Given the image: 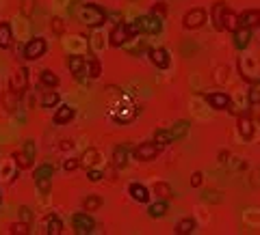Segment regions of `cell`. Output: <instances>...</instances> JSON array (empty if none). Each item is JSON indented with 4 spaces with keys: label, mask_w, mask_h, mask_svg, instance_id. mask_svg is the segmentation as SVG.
Returning a JSON list of instances; mask_svg holds the SVG:
<instances>
[{
    "label": "cell",
    "mask_w": 260,
    "mask_h": 235,
    "mask_svg": "<svg viewBox=\"0 0 260 235\" xmlns=\"http://www.w3.org/2000/svg\"><path fill=\"white\" fill-rule=\"evenodd\" d=\"M78 166H80V160H76V157H69V160L63 162V168H65L67 173H74Z\"/></svg>",
    "instance_id": "b9f144b4"
},
{
    "label": "cell",
    "mask_w": 260,
    "mask_h": 235,
    "mask_svg": "<svg viewBox=\"0 0 260 235\" xmlns=\"http://www.w3.org/2000/svg\"><path fill=\"white\" fill-rule=\"evenodd\" d=\"M35 4H37V0H22V7H20L22 15H24V18H31V15L35 13Z\"/></svg>",
    "instance_id": "d590c367"
},
{
    "label": "cell",
    "mask_w": 260,
    "mask_h": 235,
    "mask_svg": "<svg viewBox=\"0 0 260 235\" xmlns=\"http://www.w3.org/2000/svg\"><path fill=\"white\" fill-rule=\"evenodd\" d=\"M46 229H48V235H59L63 231V225H61V220H59V216H48L46 218Z\"/></svg>",
    "instance_id": "f1b7e54d"
},
{
    "label": "cell",
    "mask_w": 260,
    "mask_h": 235,
    "mask_svg": "<svg viewBox=\"0 0 260 235\" xmlns=\"http://www.w3.org/2000/svg\"><path fill=\"white\" fill-rule=\"evenodd\" d=\"M98 160H100V154H98V149L91 147V149H87L85 154L80 156V166H85L87 171H89V168H94L98 164Z\"/></svg>",
    "instance_id": "ac0fdd59"
},
{
    "label": "cell",
    "mask_w": 260,
    "mask_h": 235,
    "mask_svg": "<svg viewBox=\"0 0 260 235\" xmlns=\"http://www.w3.org/2000/svg\"><path fill=\"white\" fill-rule=\"evenodd\" d=\"M20 218H22V222H29V225H31L32 214H31V209H29L26 205H22V207H20Z\"/></svg>",
    "instance_id": "f6af8a7d"
},
{
    "label": "cell",
    "mask_w": 260,
    "mask_h": 235,
    "mask_svg": "<svg viewBox=\"0 0 260 235\" xmlns=\"http://www.w3.org/2000/svg\"><path fill=\"white\" fill-rule=\"evenodd\" d=\"M128 39H132V37H130V32H128L126 22H117V24L113 26V30L108 32V43H111L113 48H122Z\"/></svg>",
    "instance_id": "277c9868"
},
{
    "label": "cell",
    "mask_w": 260,
    "mask_h": 235,
    "mask_svg": "<svg viewBox=\"0 0 260 235\" xmlns=\"http://www.w3.org/2000/svg\"><path fill=\"white\" fill-rule=\"evenodd\" d=\"M204 100L215 108V110H228L230 108V95L228 93H221V91H215V93H204Z\"/></svg>",
    "instance_id": "ba28073f"
},
{
    "label": "cell",
    "mask_w": 260,
    "mask_h": 235,
    "mask_svg": "<svg viewBox=\"0 0 260 235\" xmlns=\"http://www.w3.org/2000/svg\"><path fill=\"white\" fill-rule=\"evenodd\" d=\"M72 225H74V231L78 233V235L91 233L96 229V222H94V218L89 216V211H83V214H74L72 216Z\"/></svg>",
    "instance_id": "5b68a950"
},
{
    "label": "cell",
    "mask_w": 260,
    "mask_h": 235,
    "mask_svg": "<svg viewBox=\"0 0 260 235\" xmlns=\"http://www.w3.org/2000/svg\"><path fill=\"white\" fill-rule=\"evenodd\" d=\"M74 114L76 110L69 104H63V106H59L57 108V112H54V117H52V121L57 123V125H65V123H69L74 119Z\"/></svg>",
    "instance_id": "9a60e30c"
},
{
    "label": "cell",
    "mask_w": 260,
    "mask_h": 235,
    "mask_svg": "<svg viewBox=\"0 0 260 235\" xmlns=\"http://www.w3.org/2000/svg\"><path fill=\"white\" fill-rule=\"evenodd\" d=\"M184 28L187 30H195V28H199V26L206 22V11L204 9H191V11H187L184 13Z\"/></svg>",
    "instance_id": "52a82bcc"
},
{
    "label": "cell",
    "mask_w": 260,
    "mask_h": 235,
    "mask_svg": "<svg viewBox=\"0 0 260 235\" xmlns=\"http://www.w3.org/2000/svg\"><path fill=\"white\" fill-rule=\"evenodd\" d=\"M59 93L54 91V89H50V91H43V97H41V106L43 108H54L59 104Z\"/></svg>",
    "instance_id": "f546056e"
},
{
    "label": "cell",
    "mask_w": 260,
    "mask_h": 235,
    "mask_svg": "<svg viewBox=\"0 0 260 235\" xmlns=\"http://www.w3.org/2000/svg\"><path fill=\"white\" fill-rule=\"evenodd\" d=\"M87 177H89V182H100L102 177H104V173H100V171H94V168H89V171H87Z\"/></svg>",
    "instance_id": "bcb514c9"
},
{
    "label": "cell",
    "mask_w": 260,
    "mask_h": 235,
    "mask_svg": "<svg viewBox=\"0 0 260 235\" xmlns=\"http://www.w3.org/2000/svg\"><path fill=\"white\" fill-rule=\"evenodd\" d=\"M11 89H13L18 95H24L26 89H29V69L26 67H18L13 72V78H11Z\"/></svg>",
    "instance_id": "8992f818"
},
{
    "label": "cell",
    "mask_w": 260,
    "mask_h": 235,
    "mask_svg": "<svg viewBox=\"0 0 260 235\" xmlns=\"http://www.w3.org/2000/svg\"><path fill=\"white\" fill-rule=\"evenodd\" d=\"M128 32H130V37H134V35H141V32H143V28H141V22H139V20L130 22V24H128Z\"/></svg>",
    "instance_id": "7bdbcfd3"
},
{
    "label": "cell",
    "mask_w": 260,
    "mask_h": 235,
    "mask_svg": "<svg viewBox=\"0 0 260 235\" xmlns=\"http://www.w3.org/2000/svg\"><path fill=\"white\" fill-rule=\"evenodd\" d=\"M238 132H241V136L245 140H249L254 136V121H252V114L247 110L238 114Z\"/></svg>",
    "instance_id": "7c38bea8"
},
{
    "label": "cell",
    "mask_w": 260,
    "mask_h": 235,
    "mask_svg": "<svg viewBox=\"0 0 260 235\" xmlns=\"http://www.w3.org/2000/svg\"><path fill=\"white\" fill-rule=\"evenodd\" d=\"M74 143L72 140H61V149H72Z\"/></svg>",
    "instance_id": "681fc988"
},
{
    "label": "cell",
    "mask_w": 260,
    "mask_h": 235,
    "mask_svg": "<svg viewBox=\"0 0 260 235\" xmlns=\"http://www.w3.org/2000/svg\"><path fill=\"white\" fill-rule=\"evenodd\" d=\"M78 20L83 22L85 26H91V28L102 26L106 22V9H102L100 4H96V2H85L83 7L78 9Z\"/></svg>",
    "instance_id": "6da1fadb"
},
{
    "label": "cell",
    "mask_w": 260,
    "mask_h": 235,
    "mask_svg": "<svg viewBox=\"0 0 260 235\" xmlns=\"http://www.w3.org/2000/svg\"><path fill=\"white\" fill-rule=\"evenodd\" d=\"M83 207H85V211H96V209H100V207H102V196H98V194H87L85 199H83Z\"/></svg>",
    "instance_id": "d4e9b609"
},
{
    "label": "cell",
    "mask_w": 260,
    "mask_h": 235,
    "mask_svg": "<svg viewBox=\"0 0 260 235\" xmlns=\"http://www.w3.org/2000/svg\"><path fill=\"white\" fill-rule=\"evenodd\" d=\"M193 231H195V220H193V218H182V220L176 225V233L178 235H189Z\"/></svg>",
    "instance_id": "4dcf8cb0"
},
{
    "label": "cell",
    "mask_w": 260,
    "mask_h": 235,
    "mask_svg": "<svg viewBox=\"0 0 260 235\" xmlns=\"http://www.w3.org/2000/svg\"><path fill=\"white\" fill-rule=\"evenodd\" d=\"M159 154H161V145L156 143V140L154 143H141L139 147H134V151H132L134 160H139V162H150Z\"/></svg>",
    "instance_id": "3957f363"
},
{
    "label": "cell",
    "mask_w": 260,
    "mask_h": 235,
    "mask_svg": "<svg viewBox=\"0 0 260 235\" xmlns=\"http://www.w3.org/2000/svg\"><path fill=\"white\" fill-rule=\"evenodd\" d=\"M20 97L13 89H9V91H4L2 93V104H4V110H9V112H13L15 108H18V102H20Z\"/></svg>",
    "instance_id": "7402d4cb"
},
{
    "label": "cell",
    "mask_w": 260,
    "mask_h": 235,
    "mask_svg": "<svg viewBox=\"0 0 260 235\" xmlns=\"http://www.w3.org/2000/svg\"><path fill=\"white\" fill-rule=\"evenodd\" d=\"M247 102H249V106H256V104H260V80H254L252 84H249Z\"/></svg>",
    "instance_id": "4316f807"
},
{
    "label": "cell",
    "mask_w": 260,
    "mask_h": 235,
    "mask_svg": "<svg viewBox=\"0 0 260 235\" xmlns=\"http://www.w3.org/2000/svg\"><path fill=\"white\" fill-rule=\"evenodd\" d=\"M126 162H128V147L117 145L115 151H113V164H115V168H124Z\"/></svg>",
    "instance_id": "d6986e66"
},
{
    "label": "cell",
    "mask_w": 260,
    "mask_h": 235,
    "mask_svg": "<svg viewBox=\"0 0 260 235\" xmlns=\"http://www.w3.org/2000/svg\"><path fill=\"white\" fill-rule=\"evenodd\" d=\"M154 140H156L159 145L176 143V140H173V136H171V132H169V128H167V130H156V132H154Z\"/></svg>",
    "instance_id": "836d02e7"
},
{
    "label": "cell",
    "mask_w": 260,
    "mask_h": 235,
    "mask_svg": "<svg viewBox=\"0 0 260 235\" xmlns=\"http://www.w3.org/2000/svg\"><path fill=\"white\" fill-rule=\"evenodd\" d=\"M228 157H230V151L221 149V151H219V162H228Z\"/></svg>",
    "instance_id": "c3c4849f"
},
{
    "label": "cell",
    "mask_w": 260,
    "mask_h": 235,
    "mask_svg": "<svg viewBox=\"0 0 260 235\" xmlns=\"http://www.w3.org/2000/svg\"><path fill=\"white\" fill-rule=\"evenodd\" d=\"M85 74L89 76V78H98V76L102 74V65H100V61H98V58H91V61H87Z\"/></svg>",
    "instance_id": "d6a6232c"
},
{
    "label": "cell",
    "mask_w": 260,
    "mask_h": 235,
    "mask_svg": "<svg viewBox=\"0 0 260 235\" xmlns=\"http://www.w3.org/2000/svg\"><path fill=\"white\" fill-rule=\"evenodd\" d=\"M37 185H39L41 194H48V192H50V185H52V177H46V179H37Z\"/></svg>",
    "instance_id": "60d3db41"
},
{
    "label": "cell",
    "mask_w": 260,
    "mask_h": 235,
    "mask_svg": "<svg viewBox=\"0 0 260 235\" xmlns=\"http://www.w3.org/2000/svg\"><path fill=\"white\" fill-rule=\"evenodd\" d=\"M13 41V32H11L9 22H0V50H7Z\"/></svg>",
    "instance_id": "ffe728a7"
},
{
    "label": "cell",
    "mask_w": 260,
    "mask_h": 235,
    "mask_svg": "<svg viewBox=\"0 0 260 235\" xmlns=\"http://www.w3.org/2000/svg\"><path fill=\"white\" fill-rule=\"evenodd\" d=\"M238 26H247V28L260 26V9H247L238 13Z\"/></svg>",
    "instance_id": "30bf717a"
},
{
    "label": "cell",
    "mask_w": 260,
    "mask_h": 235,
    "mask_svg": "<svg viewBox=\"0 0 260 235\" xmlns=\"http://www.w3.org/2000/svg\"><path fill=\"white\" fill-rule=\"evenodd\" d=\"M236 28H238V15H236L230 7H228V9H226V13H224V30L234 32Z\"/></svg>",
    "instance_id": "603a6c76"
},
{
    "label": "cell",
    "mask_w": 260,
    "mask_h": 235,
    "mask_svg": "<svg viewBox=\"0 0 260 235\" xmlns=\"http://www.w3.org/2000/svg\"><path fill=\"white\" fill-rule=\"evenodd\" d=\"M152 192L159 196L161 201H167V199H171V196H173V190H171V185L167 182H156L154 185H152Z\"/></svg>",
    "instance_id": "44dd1931"
},
{
    "label": "cell",
    "mask_w": 260,
    "mask_h": 235,
    "mask_svg": "<svg viewBox=\"0 0 260 235\" xmlns=\"http://www.w3.org/2000/svg\"><path fill=\"white\" fill-rule=\"evenodd\" d=\"M232 35H234V48L236 50H245V48L249 46V41H252V28H247V26H238Z\"/></svg>",
    "instance_id": "4fadbf2b"
},
{
    "label": "cell",
    "mask_w": 260,
    "mask_h": 235,
    "mask_svg": "<svg viewBox=\"0 0 260 235\" xmlns=\"http://www.w3.org/2000/svg\"><path fill=\"white\" fill-rule=\"evenodd\" d=\"M202 182H204V173L202 171H195L191 175V185H193V188H199V185H202Z\"/></svg>",
    "instance_id": "ee69618b"
},
{
    "label": "cell",
    "mask_w": 260,
    "mask_h": 235,
    "mask_svg": "<svg viewBox=\"0 0 260 235\" xmlns=\"http://www.w3.org/2000/svg\"><path fill=\"white\" fill-rule=\"evenodd\" d=\"M150 13L162 20V18H165V15H167V4H165V2H156L154 7H152V11H150Z\"/></svg>",
    "instance_id": "f35d334b"
},
{
    "label": "cell",
    "mask_w": 260,
    "mask_h": 235,
    "mask_svg": "<svg viewBox=\"0 0 260 235\" xmlns=\"http://www.w3.org/2000/svg\"><path fill=\"white\" fill-rule=\"evenodd\" d=\"M141 22V28H143V32H148V35H159L161 28H162V22L161 18H156V15H141L139 18Z\"/></svg>",
    "instance_id": "9c48e42d"
},
{
    "label": "cell",
    "mask_w": 260,
    "mask_h": 235,
    "mask_svg": "<svg viewBox=\"0 0 260 235\" xmlns=\"http://www.w3.org/2000/svg\"><path fill=\"white\" fill-rule=\"evenodd\" d=\"M226 2H217L213 4V9H210V18L215 22V28L217 30H224V13H226Z\"/></svg>",
    "instance_id": "e0dca14e"
},
{
    "label": "cell",
    "mask_w": 260,
    "mask_h": 235,
    "mask_svg": "<svg viewBox=\"0 0 260 235\" xmlns=\"http://www.w3.org/2000/svg\"><path fill=\"white\" fill-rule=\"evenodd\" d=\"M39 80H41L43 86H48V89H57V86H59V76L54 72H50V69H43Z\"/></svg>",
    "instance_id": "cb8c5ba5"
},
{
    "label": "cell",
    "mask_w": 260,
    "mask_h": 235,
    "mask_svg": "<svg viewBox=\"0 0 260 235\" xmlns=\"http://www.w3.org/2000/svg\"><path fill=\"white\" fill-rule=\"evenodd\" d=\"M52 175H54L52 164H41V166L35 168V175H32V177H35V182H37V179H46V177H52Z\"/></svg>",
    "instance_id": "e575fe53"
},
{
    "label": "cell",
    "mask_w": 260,
    "mask_h": 235,
    "mask_svg": "<svg viewBox=\"0 0 260 235\" xmlns=\"http://www.w3.org/2000/svg\"><path fill=\"white\" fill-rule=\"evenodd\" d=\"M13 160H15V164H18V168H31L35 157H31L24 149H22V151H13Z\"/></svg>",
    "instance_id": "484cf974"
},
{
    "label": "cell",
    "mask_w": 260,
    "mask_h": 235,
    "mask_svg": "<svg viewBox=\"0 0 260 235\" xmlns=\"http://www.w3.org/2000/svg\"><path fill=\"white\" fill-rule=\"evenodd\" d=\"M150 61L154 67L167 69L169 67V52H167L165 48H154V50H150Z\"/></svg>",
    "instance_id": "8fae6325"
},
{
    "label": "cell",
    "mask_w": 260,
    "mask_h": 235,
    "mask_svg": "<svg viewBox=\"0 0 260 235\" xmlns=\"http://www.w3.org/2000/svg\"><path fill=\"white\" fill-rule=\"evenodd\" d=\"M67 67H69V72H72L74 78H80V76H85L87 58L80 56V54H72V56L67 58Z\"/></svg>",
    "instance_id": "5bb4252c"
},
{
    "label": "cell",
    "mask_w": 260,
    "mask_h": 235,
    "mask_svg": "<svg viewBox=\"0 0 260 235\" xmlns=\"http://www.w3.org/2000/svg\"><path fill=\"white\" fill-rule=\"evenodd\" d=\"M48 50V43L43 37H32V39L24 46V58L26 61H37V58H41L43 54Z\"/></svg>",
    "instance_id": "7a4b0ae2"
},
{
    "label": "cell",
    "mask_w": 260,
    "mask_h": 235,
    "mask_svg": "<svg viewBox=\"0 0 260 235\" xmlns=\"http://www.w3.org/2000/svg\"><path fill=\"white\" fill-rule=\"evenodd\" d=\"M9 231L13 235H29L31 229H29V222H15V225L9 227Z\"/></svg>",
    "instance_id": "8d00e7d4"
},
{
    "label": "cell",
    "mask_w": 260,
    "mask_h": 235,
    "mask_svg": "<svg viewBox=\"0 0 260 235\" xmlns=\"http://www.w3.org/2000/svg\"><path fill=\"white\" fill-rule=\"evenodd\" d=\"M167 209H169V207H167L165 201H159V203H154V205L148 207V214L152 218H162V216L167 214Z\"/></svg>",
    "instance_id": "1f68e13d"
},
{
    "label": "cell",
    "mask_w": 260,
    "mask_h": 235,
    "mask_svg": "<svg viewBox=\"0 0 260 235\" xmlns=\"http://www.w3.org/2000/svg\"><path fill=\"white\" fill-rule=\"evenodd\" d=\"M50 28H52L54 35H63V30H65V22H63L61 18H52Z\"/></svg>",
    "instance_id": "ab89813d"
},
{
    "label": "cell",
    "mask_w": 260,
    "mask_h": 235,
    "mask_svg": "<svg viewBox=\"0 0 260 235\" xmlns=\"http://www.w3.org/2000/svg\"><path fill=\"white\" fill-rule=\"evenodd\" d=\"M202 199L206 201V203H221L224 196H219V192H215V190H208V192L202 194Z\"/></svg>",
    "instance_id": "74e56055"
},
{
    "label": "cell",
    "mask_w": 260,
    "mask_h": 235,
    "mask_svg": "<svg viewBox=\"0 0 260 235\" xmlns=\"http://www.w3.org/2000/svg\"><path fill=\"white\" fill-rule=\"evenodd\" d=\"M169 132H171V136H173V140H180V138H184L187 136V132H189V123L187 121H176L169 128Z\"/></svg>",
    "instance_id": "83f0119b"
},
{
    "label": "cell",
    "mask_w": 260,
    "mask_h": 235,
    "mask_svg": "<svg viewBox=\"0 0 260 235\" xmlns=\"http://www.w3.org/2000/svg\"><path fill=\"white\" fill-rule=\"evenodd\" d=\"M0 203H2V192H0Z\"/></svg>",
    "instance_id": "f907efd6"
},
{
    "label": "cell",
    "mask_w": 260,
    "mask_h": 235,
    "mask_svg": "<svg viewBox=\"0 0 260 235\" xmlns=\"http://www.w3.org/2000/svg\"><path fill=\"white\" fill-rule=\"evenodd\" d=\"M128 192H130V196H132L134 201H137V203H148V201H150V190L145 188L143 183H130Z\"/></svg>",
    "instance_id": "2e32d148"
},
{
    "label": "cell",
    "mask_w": 260,
    "mask_h": 235,
    "mask_svg": "<svg viewBox=\"0 0 260 235\" xmlns=\"http://www.w3.org/2000/svg\"><path fill=\"white\" fill-rule=\"evenodd\" d=\"M24 151L31 157H35V143H32V140H26V143H24Z\"/></svg>",
    "instance_id": "7dc6e473"
}]
</instances>
